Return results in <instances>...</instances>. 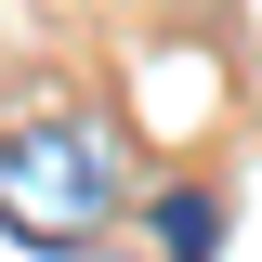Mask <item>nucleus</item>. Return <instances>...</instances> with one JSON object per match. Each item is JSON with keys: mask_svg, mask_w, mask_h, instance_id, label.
<instances>
[{"mask_svg": "<svg viewBox=\"0 0 262 262\" xmlns=\"http://www.w3.org/2000/svg\"><path fill=\"white\" fill-rule=\"evenodd\" d=\"M118 196H131V170H118V144H105V118H13L0 131V223L27 236V249H92L105 223H118Z\"/></svg>", "mask_w": 262, "mask_h": 262, "instance_id": "nucleus-1", "label": "nucleus"}, {"mask_svg": "<svg viewBox=\"0 0 262 262\" xmlns=\"http://www.w3.org/2000/svg\"><path fill=\"white\" fill-rule=\"evenodd\" d=\"M210 236H223V210H210L196 184H184V196H158V249H170V262H210Z\"/></svg>", "mask_w": 262, "mask_h": 262, "instance_id": "nucleus-2", "label": "nucleus"}]
</instances>
